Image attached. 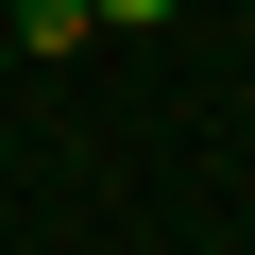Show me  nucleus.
Listing matches in <instances>:
<instances>
[{
    "instance_id": "obj_1",
    "label": "nucleus",
    "mask_w": 255,
    "mask_h": 255,
    "mask_svg": "<svg viewBox=\"0 0 255 255\" xmlns=\"http://www.w3.org/2000/svg\"><path fill=\"white\" fill-rule=\"evenodd\" d=\"M102 17H85V0H17V51H85Z\"/></svg>"
},
{
    "instance_id": "obj_2",
    "label": "nucleus",
    "mask_w": 255,
    "mask_h": 255,
    "mask_svg": "<svg viewBox=\"0 0 255 255\" xmlns=\"http://www.w3.org/2000/svg\"><path fill=\"white\" fill-rule=\"evenodd\" d=\"M85 17H102V34H153V17H170V0H85Z\"/></svg>"
}]
</instances>
